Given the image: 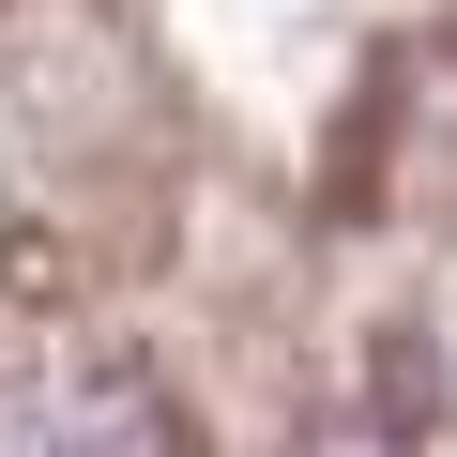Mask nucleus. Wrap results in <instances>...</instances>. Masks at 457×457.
Returning <instances> with one entry per match:
<instances>
[]
</instances>
